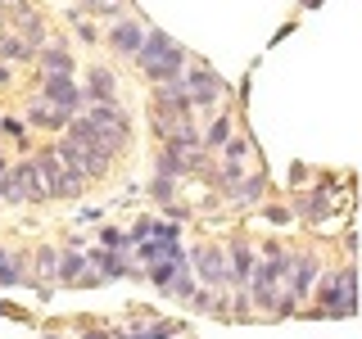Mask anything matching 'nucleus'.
<instances>
[{"label": "nucleus", "mask_w": 362, "mask_h": 339, "mask_svg": "<svg viewBox=\"0 0 362 339\" xmlns=\"http://www.w3.org/2000/svg\"><path fill=\"white\" fill-rule=\"evenodd\" d=\"M308 316H331V321H344V316L358 312V263L349 258V263H331L322 271H317L313 280V299L308 308H303Z\"/></svg>", "instance_id": "1"}, {"label": "nucleus", "mask_w": 362, "mask_h": 339, "mask_svg": "<svg viewBox=\"0 0 362 339\" xmlns=\"http://www.w3.org/2000/svg\"><path fill=\"white\" fill-rule=\"evenodd\" d=\"M294 263V249L286 244H276V240H267L263 249H258V258H254V271H249V303H254V316L263 312L272 316V308H276V299H281V290H286V271Z\"/></svg>", "instance_id": "2"}, {"label": "nucleus", "mask_w": 362, "mask_h": 339, "mask_svg": "<svg viewBox=\"0 0 362 339\" xmlns=\"http://www.w3.org/2000/svg\"><path fill=\"white\" fill-rule=\"evenodd\" d=\"M132 64L141 68V77L150 86H158V82H177V77L186 73L190 50H186V45H177L163 28H145V41H141V50L132 54Z\"/></svg>", "instance_id": "3"}, {"label": "nucleus", "mask_w": 362, "mask_h": 339, "mask_svg": "<svg viewBox=\"0 0 362 339\" xmlns=\"http://www.w3.org/2000/svg\"><path fill=\"white\" fill-rule=\"evenodd\" d=\"M37 167H41V177H45L50 203H54V199H59V203H68V199H82V195H86V186H90L82 167L64 163L54 145H41V150H37Z\"/></svg>", "instance_id": "4"}, {"label": "nucleus", "mask_w": 362, "mask_h": 339, "mask_svg": "<svg viewBox=\"0 0 362 339\" xmlns=\"http://www.w3.org/2000/svg\"><path fill=\"white\" fill-rule=\"evenodd\" d=\"M181 86H186V95H190V109H204V113L226 105V95H231V86L222 82L218 68H209L204 59H195V54H190L186 73H181Z\"/></svg>", "instance_id": "5"}, {"label": "nucleus", "mask_w": 362, "mask_h": 339, "mask_svg": "<svg viewBox=\"0 0 362 339\" xmlns=\"http://www.w3.org/2000/svg\"><path fill=\"white\" fill-rule=\"evenodd\" d=\"M190 271H195V280L204 290H231V267H226V249L222 244H213V240H204L190 249Z\"/></svg>", "instance_id": "6"}, {"label": "nucleus", "mask_w": 362, "mask_h": 339, "mask_svg": "<svg viewBox=\"0 0 362 339\" xmlns=\"http://www.w3.org/2000/svg\"><path fill=\"white\" fill-rule=\"evenodd\" d=\"M54 285H64V290H95V285H105V280L90 271L86 263V249L82 244H64L59 249V267H54Z\"/></svg>", "instance_id": "7"}, {"label": "nucleus", "mask_w": 362, "mask_h": 339, "mask_svg": "<svg viewBox=\"0 0 362 339\" xmlns=\"http://www.w3.org/2000/svg\"><path fill=\"white\" fill-rule=\"evenodd\" d=\"M145 28L150 23L145 18H136V14H118V18H109V28L100 32V41L113 50V59H127L132 64V54L141 50V41H145Z\"/></svg>", "instance_id": "8"}, {"label": "nucleus", "mask_w": 362, "mask_h": 339, "mask_svg": "<svg viewBox=\"0 0 362 339\" xmlns=\"http://www.w3.org/2000/svg\"><path fill=\"white\" fill-rule=\"evenodd\" d=\"M82 113H86L90 122H95L100 131H109L113 141L122 145V150L132 145V136H136V122H132V109L122 105V100H100V105H86Z\"/></svg>", "instance_id": "9"}, {"label": "nucleus", "mask_w": 362, "mask_h": 339, "mask_svg": "<svg viewBox=\"0 0 362 339\" xmlns=\"http://www.w3.org/2000/svg\"><path fill=\"white\" fill-rule=\"evenodd\" d=\"M37 95L45 105H54L59 113H68V118L86 109V95H82V82H77V77H41L37 73Z\"/></svg>", "instance_id": "10"}, {"label": "nucleus", "mask_w": 362, "mask_h": 339, "mask_svg": "<svg viewBox=\"0 0 362 339\" xmlns=\"http://www.w3.org/2000/svg\"><path fill=\"white\" fill-rule=\"evenodd\" d=\"M290 208H294V218H303L308 226H326V222L335 218L331 186H317V190H290Z\"/></svg>", "instance_id": "11"}, {"label": "nucleus", "mask_w": 362, "mask_h": 339, "mask_svg": "<svg viewBox=\"0 0 362 339\" xmlns=\"http://www.w3.org/2000/svg\"><path fill=\"white\" fill-rule=\"evenodd\" d=\"M9 177H14L23 203H50V190H45V177H41V167H37V154L14 158V163H9Z\"/></svg>", "instance_id": "12"}, {"label": "nucleus", "mask_w": 362, "mask_h": 339, "mask_svg": "<svg viewBox=\"0 0 362 339\" xmlns=\"http://www.w3.org/2000/svg\"><path fill=\"white\" fill-rule=\"evenodd\" d=\"M226 267H231V290H245L249 285V271H254V258H258V249L254 240H249L245 231H235V235H226Z\"/></svg>", "instance_id": "13"}, {"label": "nucleus", "mask_w": 362, "mask_h": 339, "mask_svg": "<svg viewBox=\"0 0 362 339\" xmlns=\"http://www.w3.org/2000/svg\"><path fill=\"white\" fill-rule=\"evenodd\" d=\"M82 95H86V105L118 100V73H113L109 64H86L82 68Z\"/></svg>", "instance_id": "14"}, {"label": "nucleus", "mask_w": 362, "mask_h": 339, "mask_svg": "<svg viewBox=\"0 0 362 339\" xmlns=\"http://www.w3.org/2000/svg\"><path fill=\"white\" fill-rule=\"evenodd\" d=\"M32 64L41 68V77H77V59L64 41H45L41 50L32 54Z\"/></svg>", "instance_id": "15"}, {"label": "nucleus", "mask_w": 362, "mask_h": 339, "mask_svg": "<svg viewBox=\"0 0 362 339\" xmlns=\"http://www.w3.org/2000/svg\"><path fill=\"white\" fill-rule=\"evenodd\" d=\"M267 195H272V177L263 172V163H258L254 172H245V177L231 186V195H226V203H240V208H254V203H263Z\"/></svg>", "instance_id": "16"}, {"label": "nucleus", "mask_w": 362, "mask_h": 339, "mask_svg": "<svg viewBox=\"0 0 362 339\" xmlns=\"http://www.w3.org/2000/svg\"><path fill=\"white\" fill-rule=\"evenodd\" d=\"M240 127L235 122V109H213V118H209V127H199V150H209V154H218L226 141H231V131Z\"/></svg>", "instance_id": "17"}, {"label": "nucleus", "mask_w": 362, "mask_h": 339, "mask_svg": "<svg viewBox=\"0 0 362 339\" xmlns=\"http://www.w3.org/2000/svg\"><path fill=\"white\" fill-rule=\"evenodd\" d=\"M23 122L37 127V131H64L68 127V113H59L54 105H45L41 95H32L28 105H23Z\"/></svg>", "instance_id": "18"}, {"label": "nucleus", "mask_w": 362, "mask_h": 339, "mask_svg": "<svg viewBox=\"0 0 362 339\" xmlns=\"http://www.w3.org/2000/svg\"><path fill=\"white\" fill-rule=\"evenodd\" d=\"M86 263L100 280H118V276H132V258L127 254H113V249H86Z\"/></svg>", "instance_id": "19"}, {"label": "nucleus", "mask_w": 362, "mask_h": 339, "mask_svg": "<svg viewBox=\"0 0 362 339\" xmlns=\"http://www.w3.org/2000/svg\"><path fill=\"white\" fill-rule=\"evenodd\" d=\"M23 280H28V254L0 244V290H14Z\"/></svg>", "instance_id": "20"}, {"label": "nucleus", "mask_w": 362, "mask_h": 339, "mask_svg": "<svg viewBox=\"0 0 362 339\" xmlns=\"http://www.w3.org/2000/svg\"><path fill=\"white\" fill-rule=\"evenodd\" d=\"M32 45L18 37L14 28H0V64H32Z\"/></svg>", "instance_id": "21"}, {"label": "nucleus", "mask_w": 362, "mask_h": 339, "mask_svg": "<svg viewBox=\"0 0 362 339\" xmlns=\"http://www.w3.org/2000/svg\"><path fill=\"white\" fill-rule=\"evenodd\" d=\"M195 290H199V280H195V271H190V263H186V267H177V271H173V280H168V285L158 290V294H163V299H173V303H186Z\"/></svg>", "instance_id": "22"}, {"label": "nucleus", "mask_w": 362, "mask_h": 339, "mask_svg": "<svg viewBox=\"0 0 362 339\" xmlns=\"http://www.w3.org/2000/svg\"><path fill=\"white\" fill-rule=\"evenodd\" d=\"M249 154H254V136L235 127V131H231V141H226V145H222V150L213 154V158H222V163H245Z\"/></svg>", "instance_id": "23"}, {"label": "nucleus", "mask_w": 362, "mask_h": 339, "mask_svg": "<svg viewBox=\"0 0 362 339\" xmlns=\"http://www.w3.org/2000/svg\"><path fill=\"white\" fill-rule=\"evenodd\" d=\"M150 199L158 203V208H173V203L181 199V181H173V177H158V172H154V181H150Z\"/></svg>", "instance_id": "24"}, {"label": "nucleus", "mask_w": 362, "mask_h": 339, "mask_svg": "<svg viewBox=\"0 0 362 339\" xmlns=\"http://www.w3.org/2000/svg\"><path fill=\"white\" fill-rule=\"evenodd\" d=\"M258 213H263V222L267 226H290L294 222V208H290V203H258Z\"/></svg>", "instance_id": "25"}, {"label": "nucleus", "mask_w": 362, "mask_h": 339, "mask_svg": "<svg viewBox=\"0 0 362 339\" xmlns=\"http://www.w3.org/2000/svg\"><path fill=\"white\" fill-rule=\"evenodd\" d=\"M68 23H73V32H77V41H82V45H100V28H95L90 18H82V14L73 9V14H68Z\"/></svg>", "instance_id": "26"}, {"label": "nucleus", "mask_w": 362, "mask_h": 339, "mask_svg": "<svg viewBox=\"0 0 362 339\" xmlns=\"http://www.w3.org/2000/svg\"><path fill=\"white\" fill-rule=\"evenodd\" d=\"M100 249H113V254H127L132 240L127 231H118V226H100Z\"/></svg>", "instance_id": "27"}, {"label": "nucleus", "mask_w": 362, "mask_h": 339, "mask_svg": "<svg viewBox=\"0 0 362 339\" xmlns=\"http://www.w3.org/2000/svg\"><path fill=\"white\" fill-rule=\"evenodd\" d=\"M0 203H9V208L23 203V195H18V186H14V177H9V172H0Z\"/></svg>", "instance_id": "28"}, {"label": "nucleus", "mask_w": 362, "mask_h": 339, "mask_svg": "<svg viewBox=\"0 0 362 339\" xmlns=\"http://www.w3.org/2000/svg\"><path fill=\"white\" fill-rule=\"evenodd\" d=\"M303 177H308V163H290V190L303 186Z\"/></svg>", "instance_id": "29"}, {"label": "nucleus", "mask_w": 362, "mask_h": 339, "mask_svg": "<svg viewBox=\"0 0 362 339\" xmlns=\"http://www.w3.org/2000/svg\"><path fill=\"white\" fill-rule=\"evenodd\" d=\"M14 86V64H0V90Z\"/></svg>", "instance_id": "30"}, {"label": "nucleus", "mask_w": 362, "mask_h": 339, "mask_svg": "<svg viewBox=\"0 0 362 339\" xmlns=\"http://www.w3.org/2000/svg\"><path fill=\"white\" fill-rule=\"evenodd\" d=\"M77 339H113V331H82Z\"/></svg>", "instance_id": "31"}, {"label": "nucleus", "mask_w": 362, "mask_h": 339, "mask_svg": "<svg viewBox=\"0 0 362 339\" xmlns=\"http://www.w3.org/2000/svg\"><path fill=\"white\" fill-rule=\"evenodd\" d=\"M14 5H18V0H0V23L9 18V9H14Z\"/></svg>", "instance_id": "32"}, {"label": "nucleus", "mask_w": 362, "mask_h": 339, "mask_svg": "<svg viewBox=\"0 0 362 339\" xmlns=\"http://www.w3.org/2000/svg\"><path fill=\"white\" fill-rule=\"evenodd\" d=\"M0 172H9V158H5V150H0Z\"/></svg>", "instance_id": "33"}, {"label": "nucleus", "mask_w": 362, "mask_h": 339, "mask_svg": "<svg viewBox=\"0 0 362 339\" xmlns=\"http://www.w3.org/2000/svg\"><path fill=\"white\" fill-rule=\"evenodd\" d=\"M0 28H5V23H0Z\"/></svg>", "instance_id": "34"}, {"label": "nucleus", "mask_w": 362, "mask_h": 339, "mask_svg": "<svg viewBox=\"0 0 362 339\" xmlns=\"http://www.w3.org/2000/svg\"><path fill=\"white\" fill-rule=\"evenodd\" d=\"M50 339H54V335H50Z\"/></svg>", "instance_id": "35"}]
</instances>
